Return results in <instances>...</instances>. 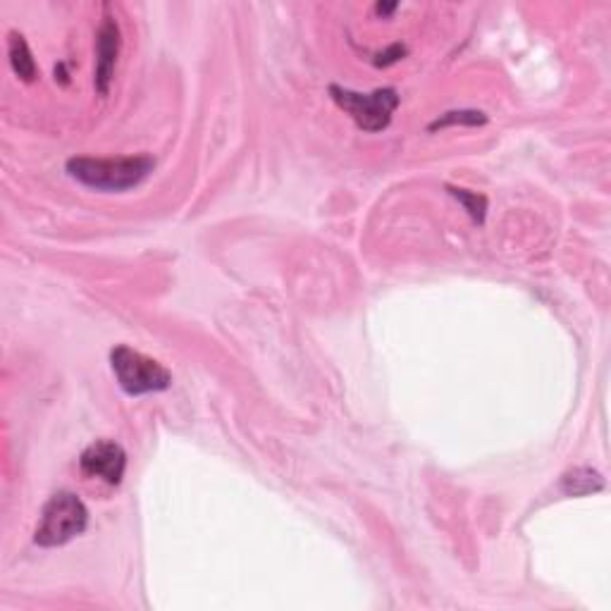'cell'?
Returning a JSON list of instances; mask_svg holds the SVG:
<instances>
[{"mask_svg":"<svg viewBox=\"0 0 611 611\" xmlns=\"http://www.w3.org/2000/svg\"><path fill=\"white\" fill-rule=\"evenodd\" d=\"M397 8H399L397 3H394V5H382V3H378V5H375V12H380V15H390V12H394Z\"/></svg>","mask_w":611,"mask_h":611,"instance_id":"cell-12","label":"cell"},{"mask_svg":"<svg viewBox=\"0 0 611 611\" xmlns=\"http://www.w3.org/2000/svg\"><path fill=\"white\" fill-rule=\"evenodd\" d=\"M86 526H89V509H86L82 499L74 492H55L43 504L34 540L39 547H63L74 538H79Z\"/></svg>","mask_w":611,"mask_h":611,"instance_id":"cell-2","label":"cell"},{"mask_svg":"<svg viewBox=\"0 0 611 611\" xmlns=\"http://www.w3.org/2000/svg\"><path fill=\"white\" fill-rule=\"evenodd\" d=\"M8 55H10V67L22 82H34L39 77V67L34 63V55L29 51V43L22 34L10 32L8 36Z\"/></svg>","mask_w":611,"mask_h":611,"instance_id":"cell-7","label":"cell"},{"mask_svg":"<svg viewBox=\"0 0 611 611\" xmlns=\"http://www.w3.org/2000/svg\"><path fill=\"white\" fill-rule=\"evenodd\" d=\"M79 468L89 478H98L103 483L117 487L127 471V454L113 440H96L79 456Z\"/></svg>","mask_w":611,"mask_h":611,"instance_id":"cell-5","label":"cell"},{"mask_svg":"<svg viewBox=\"0 0 611 611\" xmlns=\"http://www.w3.org/2000/svg\"><path fill=\"white\" fill-rule=\"evenodd\" d=\"M604 487L602 475L592 468H573L571 473L564 475L561 480V490L566 492L569 497H583L590 495V492H597Z\"/></svg>","mask_w":611,"mask_h":611,"instance_id":"cell-8","label":"cell"},{"mask_svg":"<svg viewBox=\"0 0 611 611\" xmlns=\"http://www.w3.org/2000/svg\"><path fill=\"white\" fill-rule=\"evenodd\" d=\"M330 98L344 113L351 115L356 127L370 134H378L390 127L394 110L401 103L397 89H375L370 94H359V91L344 89L337 84L330 86Z\"/></svg>","mask_w":611,"mask_h":611,"instance_id":"cell-3","label":"cell"},{"mask_svg":"<svg viewBox=\"0 0 611 611\" xmlns=\"http://www.w3.org/2000/svg\"><path fill=\"white\" fill-rule=\"evenodd\" d=\"M117 53H120V24L115 17H106L96 34V91L108 96L110 82H113Z\"/></svg>","mask_w":611,"mask_h":611,"instance_id":"cell-6","label":"cell"},{"mask_svg":"<svg viewBox=\"0 0 611 611\" xmlns=\"http://www.w3.org/2000/svg\"><path fill=\"white\" fill-rule=\"evenodd\" d=\"M487 122V115L480 113V110H449L442 117H437L435 122L428 127V132H435V129L444 127H454V125H464V127H480Z\"/></svg>","mask_w":611,"mask_h":611,"instance_id":"cell-9","label":"cell"},{"mask_svg":"<svg viewBox=\"0 0 611 611\" xmlns=\"http://www.w3.org/2000/svg\"><path fill=\"white\" fill-rule=\"evenodd\" d=\"M401 55H406V46H401V43H394V46L390 48V51H385L380 55V60H375V65H392V63H399Z\"/></svg>","mask_w":611,"mask_h":611,"instance_id":"cell-11","label":"cell"},{"mask_svg":"<svg viewBox=\"0 0 611 611\" xmlns=\"http://www.w3.org/2000/svg\"><path fill=\"white\" fill-rule=\"evenodd\" d=\"M67 175L84 187L96 191H127L139 187L156 168L151 156H122V158H89L77 156L67 160Z\"/></svg>","mask_w":611,"mask_h":611,"instance_id":"cell-1","label":"cell"},{"mask_svg":"<svg viewBox=\"0 0 611 611\" xmlns=\"http://www.w3.org/2000/svg\"><path fill=\"white\" fill-rule=\"evenodd\" d=\"M110 366L117 378V385L129 397H141V394L165 392L172 385V375L158 361L148 359L141 351H134L120 344L110 351Z\"/></svg>","mask_w":611,"mask_h":611,"instance_id":"cell-4","label":"cell"},{"mask_svg":"<svg viewBox=\"0 0 611 611\" xmlns=\"http://www.w3.org/2000/svg\"><path fill=\"white\" fill-rule=\"evenodd\" d=\"M449 194H452L454 199L459 201L461 206L466 208V213L471 215L473 222H478V225H483V222H485V213H487V199H485L483 194H473V191L454 189V187H449Z\"/></svg>","mask_w":611,"mask_h":611,"instance_id":"cell-10","label":"cell"}]
</instances>
